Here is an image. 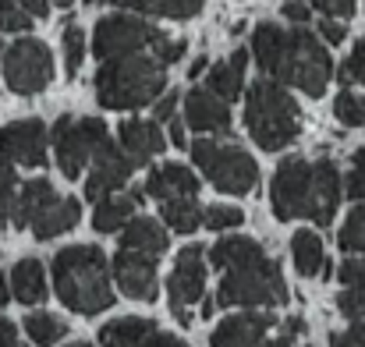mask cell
I'll return each instance as SVG.
<instances>
[{
    "label": "cell",
    "mask_w": 365,
    "mask_h": 347,
    "mask_svg": "<svg viewBox=\"0 0 365 347\" xmlns=\"http://www.w3.org/2000/svg\"><path fill=\"white\" fill-rule=\"evenodd\" d=\"M252 53H255L259 68L266 71V78H273L280 86H294L312 100H319L330 86L334 61H330L327 46L305 25H294V29H284L273 21L255 25Z\"/></svg>",
    "instance_id": "obj_1"
},
{
    "label": "cell",
    "mask_w": 365,
    "mask_h": 347,
    "mask_svg": "<svg viewBox=\"0 0 365 347\" xmlns=\"http://www.w3.org/2000/svg\"><path fill=\"white\" fill-rule=\"evenodd\" d=\"M206 259L213 269L224 273L217 298H213L217 305H238V309L266 305V309H273V305H284L291 298L280 266L262 252L259 241H252L245 234L220 237L206 252Z\"/></svg>",
    "instance_id": "obj_2"
},
{
    "label": "cell",
    "mask_w": 365,
    "mask_h": 347,
    "mask_svg": "<svg viewBox=\"0 0 365 347\" xmlns=\"http://www.w3.org/2000/svg\"><path fill=\"white\" fill-rule=\"evenodd\" d=\"M341 170L334 160H302L287 156L273 170L269 185V206L277 220H312L316 227H327L341 206Z\"/></svg>",
    "instance_id": "obj_3"
},
{
    "label": "cell",
    "mask_w": 365,
    "mask_h": 347,
    "mask_svg": "<svg viewBox=\"0 0 365 347\" xmlns=\"http://www.w3.org/2000/svg\"><path fill=\"white\" fill-rule=\"evenodd\" d=\"M53 291L78 316H100L114 305L110 259L96 244H68L53 255Z\"/></svg>",
    "instance_id": "obj_4"
},
{
    "label": "cell",
    "mask_w": 365,
    "mask_h": 347,
    "mask_svg": "<svg viewBox=\"0 0 365 347\" xmlns=\"http://www.w3.org/2000/svg\"><path fill=\"white\" fill-rule=\"evenodd\" d=\"M167 89V68L149 50H131L100 61L96 100L103 110H142Z\"/></svg>",
    "instance_id": "obj_5"
},
{
    "label": "cell",
    "mask_w": 365,
    "mask_h": 347,
    "mask_svg": "<svg viewBox=\"0 0 365 347\" xmlns=\"http://www.w3.org/2000/svg\"><path fill=\"white\" fill-rule=\"evenodd\" d=\"M245 124H248V135L255 138V145L266 152L287 149L302 135L298 103L273 78H259L245 93Z\"/></svg>",
    "instance_id": "obj_6"
},
{
    "label": "cell",
    "mask_w": 365,
    "mask_h": 347,
    "mask_svg": "<svg viewBox=\"0 0 365 347\" xmlns=\"http://www.w3.org/2000/svg\"><path fill=\"white\" fill-rule=\"evenodd\" d=\"M78 220H82V206H78V199H64V195H57L53 185L43 181V177L25 181V185L18 188V195H14L11 224H14V227H29L39 241L71 231Z\"/></svg>",
    "instance_id": "obj_7"
},
{
    "label": "cell",
    "mask_w": 365,
    "mask_h": 347,
    "mask_svg": "<svg viewBox=\"0 0 365 347\" xmlns=\"http://www.w3.org/2000/svg\"><path fill=\"white\" fill-rule=\"evenodd\" d=\"M195 167L210 177V185L224 195H248L259 185V163L231 142H213V138H199L188 145Z\"/></svg>",
    "instance_id": "obj_8"
},
{
    "label": "cell",
    "mask_w": 365,
    "mask_h": 347,
    "mask_svg": "<svg viewBox=\"0 0 365 347\" xmlns=\"http://www.w3.org/2000/svg\"><path fill=\"white\" fill-rule=\"evenodd\" d=\"M50 142L57 152V163L64 170V177H82V170L89 167V160L96 156V149L103 142H110V131L103 120L96 117H57L50 128Z\"/></svg>",
    "instance_id": "obj_9"
},
{
    "label": "cell",
    "mask_w": 365,
    "mask_h": 347,
    "mask_svg": "<svg viewBox=\"0 0 365 347\" xmlns=\"http://www.w3.org/2000/svg\"><path fill=\"white\" fill-rule=\"evenodd\" d=\"M269 330H273V316H266V312H235L210 333V347H291L294 337L305 333V319L302 316L287 319L280 337H269Z\"/></svg>",
    "instance_id": "obj_10"
},
{
    "label": "cell",
    "mask_w": 365,
    "mask_h": 347,
    "mask_svg": "<svg viewBox=\"0 0 365 347\" xmlns=\"http://www.w3.org/2000/svg\"><path fill=\"white\" fill-rule=\"evenodd\" d=\"M4 78H7V89L14 96H36L43 93L50 82H53V57L46 50V43L25 36L18 39L7 53H4Z\"/></svg>",
    "instance_id": "obj_11"
},
{
    "label": "cell",
    "mask_w": 365,
    "mask_h": 347,
    "mask_svg": "<svg viewBox=\"0 0 365 347\" xmlns=\"http://www.w3.org/2000/svg\"><path fill=\"white\" fill-rule=\"evenodd\" d=\"M206 294V248L202 244H185L178 252V262L167 276V298L170 312L181 326H192V305Z\"/></svg>",
    "instance_id": "obj_12"
},
{
    "label": "cell",
    "mask_w": 365,
    "mask_h": 347,
    "mask_svg": "<svg viewBox=\"0 0 365 347\" xmlns=\"http://www.w3.org/2000/svg\"><path fill=\"white\" fill-rule=\"evenodd\" d=\"M156 39H160V29H153L149 21L135 14H107L93 29V53L107 61V57L131 53V50H149Z\"/></svg>",
    "instance_id": "obj_13"
},
{
    "label": "cell",
    "mask_w": 365,
    "mask_h": 347,
    "mask_svg": "<svg viewBox=\"0 0 365 347\" xmlns=\"http://www.w3.org/2000/svg\"><path fill=\"white\" fill-rule=\"evenodd\" d=\"M0 156L18 167H43L46 163V124L36 117L14 120L0 128Z\"/></svg>",
    "instance_id": "obj_14"
},
{
    "label": "cell",
    "mask_w": 365,
    "mask_h": 347,
    "mask_svg": "<svg viewBox=\"0 0 365 347\" xmlns=\"http://www.w3.org/2000/svg\"><path fill=\"white\" fill-rule=\"evenodd\" d=\"M131 177V160L121 152V145L103 142L96 149V156L89 160V177H86V199L100 202L107 195H114L118 188H124V181Z\"/></svg>",
    "instance_id": "obj_15"
},
{
    "label": "cell",
    "mask_w": 365,
    "mask_h": 347,
    "mask_svg": "<svg viewBox=\"0 0 365 347\" xmlns=\"http://www.w3.org/2000/svg\"><path fill=\"white\" fill-rule=\"evenodd\" d=\"M114 280L131 301H156L160 284H156V259L135 248H121L114 255Z\"/></svg>",
    "instance_id": "obj_16"
},
{
    "label": "cell",
    "mask_w": 365,
    "mask_h": 347,
    "mask_svg": "<svg viewBox=\"0 0 365 347\" xmlns=\"http://www.w3.org/2000/svg\"><path fill=\"white\" fill-rule=\"evenodd\" d=\"M185 120L195 131L220 135V131H231V107L210 89H192L185 96Z\"/></svg>",
    "instance_id": "obj_17"
},
{
    "label": "cell",
    "mask_w": 365,
    "mask_h": 347,
    "mask_svg": "<svg viewBox=\"0 0 365 347\" xmlns=\"http://www.w3.org/2000/svg\"><path fill=\"white\" fill-rule=\"evenodd\" d=\"M163 145H167V138L156 120H124L121 124V152L131 160V167L149 163Z\"/></svg>",
    "instance_id": "obj_18"
},
{
    "label": "cell",
    "mask_w": 365,
    "mask_h": 347,
    "mask_svg": "<svg viewBox=\"0 0 365 347\" xmlns=\"http://www.w3.org/2000/svg\"><path fill=\"white\" fill-rule=\"evenodd\" d=\"M142 195L163 202V199H178V195H199V177L185 167V163H163L145 177Z\"/></svg>",
    "instance_id": "obj_19"
},
{
    "label": "cell",
    "mask_w": 365,
    "mask_h": 347,
    "mask_svg": "<svg viewBox=\"0 0 365 347\" xmlns=\"http://www.w3.org/2000/svg\"><path fill=\"white\" fill-rule=\"evenodd\" d=\"M170 244V234L160 220L153 217H131L121 227V248H135V252H145V255H163Z\"/></svg>",
    "instance_id": "obj_20"
},
{
    "label": "cell",
    "mask_w": 365,
    "mask_h": 347,
    "mask_svg": "<svg viewBox=\"0 0 365 347\" xmlns=\"http://www.w3.org/2000/svg\"><path fill=\"white\" fill-rule=\"evenodd\" d=\"M337 276L344 284V291L337 294V309L348 319H365V255H351Z\"/></svg>",
    "instance_id": "obj_21"
},
{
    "label": "cell",
    "mask_w": 365,
    "mask_h": 347,
    "mask_svg": "<svg viewBox=\"0 0 365 347\" xmlns=\"http://www.w3.org/2000/svg\"><path fill=\"white\" fill-rule=\"evenodd\" d=\"M245 68H248V53H245V50H235L224 64H213V68H210L206 89L217 93L224 103L238 100V96H242V86H245Z\"/></svg>",
    "instance_id": "obj_22"
},
{
    "label": "cell",
    "mask_w": 365,
    "mask_h": 347,
    "mask_svg": "<svg viewBox=\"0 0 365 347\" xmlns=\"http://www.w3.org/2000/svg\"><path fill=\"white\" fill-rule=\"evenodd\" d=\"M142 202V192H124V195H107L100 199L96 213H93V227L100 234H118L135 217V206Z\"/></svg>",
    "instance_id": "obj_23"
},
{
    "label": "cell",
    "mask_w": 365,
    "mask_h": 347,
    "mask_svg": "<svg viewBox=\"0 0 365 347\" xmlns=\"http://www.w3.org/2000/svg\"><path fill=\"white\" fill-rule=\"evenodd\" d=\"M11 298H18L21 305H36L46 298V276H43V262L39 259H21L11 269Z\"/></svg>",
    "instance_id": "obj_24"
},
{
    "label": "cell",
    "mask_w": 365,
    "mask_h": 347,
    "mask_svg": "<svg viewBox=\"0 0 365 347\" xmlns=\"http://www.w3.org/2000/svg\"><path fill=\"white\" fill-rule=\"evenodd\" d=\"M156 330L153 319L145 316H124V319H114L100 330V344L103 347H142L149 341V333Z\"/></svg>",
    "instance_id": "obj_25"
},
{
    "label": "cell",
    "mask_w": 365,
    "mask_h": 347,
    "mask_svg": "<svg viewBox=\"0 0 365 347\" xmlns=\"http://www.w3.org/2000/svg\"><path fill=\"white\" fill-rule=\"evenodd\" d=\"M160 217L174 234H195L202 227V206L195 195H178L160 202Z\"/></svg>",
    "instance_id": "obj_26"
},
{
    "label": "cell",
    "mask_w": 365,
    "mask_h": 347,
    "mask_svg": "<svg viewBox=\"0 0 365 347\" xmlns=\"http://www.w3.org/2000/svg\"><path fill=\"white\" fill-rule=\"evenodd\" d=\"M291 259H294V269L302 276H319L323 273V241L316 231H298L291 237Z\"/></svg>",
    "instance_id": "obj_27"
},
{
    "label": "cell",
    "mask_w": 365,
    "mask_h": 347,
    "mask_svg": "<svg viewBox=\"0 0 365 347\" xmlns=\"http://www.w3.org/2000/svg\"><path fill=\"white\" fill-rule=\"evenodd\" d=\"M118 7L138 11V14H160V18H195L206 0H110Z\"/></svg>",
    "instance_id": "obj_28"
},
{
    "label": "cell",
    "mask_w": 365,
    "mask_h": 347,
    "mask_svg": "<svg viewBox=\"0 0 365 347\" xmlns=\"http://www.w3.org/2000/svg\"><path fill=\"white\" fill-rule=\"evenodd\" d=\"M25 333H29L32 344L53 347L57 341L68 337V323H64L61 316H53V312H32V316L25 319Z\"/></svg>",
    "instance_id": "obj_29"
},
{
    "label": "cell",
    "mask_w": 365,
    "mask_h": 347,
    "mask_svg": "<svg viewBox=\"0 0 365 347\" xmlns=\"http://www.w3.org/2000/svg\"><path fill=\"white\" fill-rule=\"evenodd\" d=\"M61 43H64V68H68V78H75L78 68H82V61H86V32H82L78 25H64Z\"/></svg>",
    "instance_id": "obj_30"
},
{
    "label": "cell",
    "mask_w": 365,
    "mask_h": 347,
    "mask_svg": "<svg viewBox=\"0 0 365 347\" xmlns=\"http://www.w3.org/2000/svg\"><path fill=\"white\" fill-rule=\"evenodd\" d=\"M341 248L344 252H351V255H365V206L359 209H351V217L344 220V227H341Z\"/></svg>",
    "instance_id": "obj_31"
},
{
    "label": "cell",
    "mask_w": 365,
    "mask_h": 347,
    "mask_svg": "<svg viewBox=\"0 0 365 347\" xmlns=\"http://www.w3.org/2000/svg\"><path fill=\"white\" fill-rule=\"evenodd\" d=\"M202 224H206L213 234H224V231L242 227L245 213L238 209V206H206V209H202Z\"/></svg>",
    "instance_id": "obj_32"
},
{
    "label": "cell",
    "mask_w": 365,
    "mask_h": 347,
    "mask_svg": "<svg viewBox=\"0 0 365 347\" xmlns=\"http://www.w3.org/2000/svg\"><path fill=\"white\" fill-rule=\"evenodd\" d=\"M14 195H18V177H14V167H11V163L0 156V231L11 224Z\"/></svg>",
    "instance_id": "obj_33"
},
{
    "label": "cell",
    "mask_w": 365,
    "mask_h": 347,
    "mask_svg": "<svg viewBox=\"0 0 365 347\" xmlns=\"http://www.w3.org/2000/svg\"><path fill=\"white\" fill-rule=\"evenodd\" d=\"M334 114L348 128H365V96H359V93H341L334 100Z\"/></svg>",
    "instance_id": "obj_34"
},
{
    "label": "cell",
    "mask_w": 365,
    "mask_h": 347,
    "mask_svg": "<svg viewBox=\"0 0 365 347\" xmlns=\"http://www.w3.org/2000/svg\"><path fill=\"white\" fill-rule=\"evenodd\" d=\"M0 29L4 32H29L32 18L18 7V0H0Z\"/></svg>",
    "instance_id": "obj_35"
},
{
    "label": "cell",
    "mask_w": 365,
    "mask_h": 347,
    "mask_svg": "<svg viewBox=\"0 0 365 347\" xmlns=\"http://www.w3.org/2000/svg\"><path fill=\"white\" fill-rule=\"evenodd\" d=\"M341 82H344V86H351V82L365 86V39H359L355 50L348 53V61H344V68H341Z\"/></svg>",
    "instance_id": "obj_36"
},
{
    "label": "cell",
    "mask_w": 365,
    "mask_h": 347,
    "mask_svg": "<svg viewBox=\"0 0 365 347\" xmlns=\"http://www.w3.org/2000/svg\"><path fill=\"white\" fill-rule=\"evenodd\" d=\"M348 195L355 202H365V145L351 156V174H348Z\"/></svg>",
    "instance_id": "obj_37"
},
{
    "label": "cell",
    "mask_w": 365,
    "mask_h": 347,
    "mask_svg": "<svg viewBox=\"0 0 365 347\" xmlns=\"http://www.w3.org/2000/svg\"><path fill=\"white\" fill-rule=\"evenodd\" d=\"M330 347H365V323L355 319L348 330L334 333V337H330Z\"/></svg>",
    "instance_id": "obj_38"
},
{
    "label": "cell",
    "mask_w": 365,
    "mask_h": 347,
    "mask_svg": "<svg viewBox=\"0 0 365 347\" xmlns=\"http://www.w3.org/2000/svg\"><path fill=\"white\" fill-rule=\"evenodd\" d=\"M312 7H319L327 18H351L355 14V0H312Z\"/></svg>",
    "instance_id": "obj_39"
},
{
    "label": "cell",
    "mask_w": 365,
    "mask_h": 347,
    "mask_svg": "<svg viewBox=\"0 0 365 347\" xmlns=\"http://www.w3.org/2000/svg\"><path fill=\"white\" fill-rule=\"evenodd\" d=\"M280 11H284V18H287V21H294V25H305V21L312 18V7H309L305 0H284V7H280Z\"/></svg>",
    "instance_id": "obj_40"
},
{
    "label": "cell",
    "mask_w": 365,
    "mask_h": 347,
    "mask_svg": "<svg viewBox=\"0 0 365 347\" xmlns=\"http://www.w3.org/2000/svg\"><path fill=\"white\" fill-rule=\"evenodd\" d=\"M153 103H156V107H153V114L156 117H153V120H170L174 110H178V93H167V89H163Z\"/></svg>",
    "instance_id": "obj_41"
},
{
    "label": "cell",
    "mask_w": 365,
    "mask_h": 347,
    "mask_svg": "<svg viewBox=\"0 0 365 347\" xmlns=\"http://www.w3.org/2000/svg\"><path fill=\"white\" fill-rule=\"evenodd\" d=\"M319 36H323L330 46H337V43H344V36H348V32H344L341 18H323V21H319Z\"/></svg>",
    "instance_id": "obj_42"
},
{
    "label": "cell",
    "mask_w": 365,
    "mask_h": 347,
    "mask_svg": "<svg viewBox=\"0 0 365 347\" xmlns=\"http://www.w3.org/2000/svg\"><path fill=\"white\" fill-rule=\"evenodd\" d=\"M142 347H188V344H185L181 337H174V333H163V330H153V333H149V341H145V344H142Z\"/></svg>",
    "instance_id": "obj_43"
},
{
    "label": "cell",
    "mask_w": 365,
    "mask_h": 347,
    "mask_svg": "<svg viewBox=\"0 0 365 347\" xmlns=\"http://www.w3.org/2000/svg\"><path fill=\"white\" fill-rule=\"evenodd\" d=\"M18 7H21L29 18H46V14H50V0H18Z\"/></svg>",
    "instance_id": "obj_44"
},
{
    "label": "cell",
    "mask_w": 365,
    "mask_h": 347,
    "mask_svg": "<svg viewBox=\"0 0 365 347\" xmlns=\"http://www.w3.org/2000/svg\"><path fill=\"white\" fill-rule=\"evenodd\" d=\"M0 347H25L18 341V330H14L11 319H0Z\"/></svg>",
    "instance_id": "obj_45"
},
{
    "label": "cell",
    "mask_w": 365,
    "mask_h": 347,
    "mask_svg": "<svg viewBox=\"0 0 365 347\" xmlns=\"http://www.w3.org/2000/svg\"><path fill=\"white\" fill-rule=\"evenodd\" d=\"M170 142L178 149H188V131H185V120H174L170 117Z\"/></svg>",
    "instance_id": "obj_46"
},
{
    "label": "cell",
    "mask_w": 365,
    "mask_h": 347,
    "mask_svg": "<svg viewBox=\"0 0 365 347\" xmlns=\"http://www.w3.org/2000/svg\"><path fill=\"white\" fill-rule=\"evenodd\" d=\"M206 64H210V57H195V61L188 64V78H199V75L206 71Z\"/></svg>",
    "instance_id": "obj_47"
},
{
    "label": "cell",
    "mask_w": 365,
    "mask_h": 347,
    "mask_svg": "<svg viewBox=\"0 0 365 347\" xmlns=\"http://www.w3.org/2000/svg\"><path fill=\"white\" fill-rule=\"evenodd\" d=\"M11 301V284H7V276L0 273V305H7Z\"/></svg>",
    "instance_id": "obj_48"
},
{
    "label": "cell",
    "mask_w": 365,
    "mask_h": 347,
    "mask_svg": "<svg viewBox=\"0 0 365 347\" xmlns=\"http://www.w3.org/2000/svg\"><path fill=\"white\" fill-rule=\"evenodd\" d=\"M213 312H217V301L206 298V301H202V316H213Z\"/></svg>",
    "instance_id": "obj_49"
},
{
    "label": "cell",
    "mask_w": 365,
    "mask_h": 347,
    "mask_svg": "<svg viewBox=\"0 0 365 347\" xmlns=\"http://www.w3.org/2000/svg\"><path fill=\"white\" fill-rule=\"evenodd\" d=\"M75 0H50V7H71Z\"/></svg>",
    "instance_id": "obj_50"
},
{
    "label": "cell",
    "mask_w": 365,
    "mask_h": 347,
    "mask_svg": "<svg viewBox=\"0 0 365 347\" xmlns=\"http://www.w3.org/2000/svg\"><path fill=\"white\" fill-rule=\"evenodd\" d=\"M86 4H103V0H86Z\"/></svg>",
    "instance_id": "obj_51"
},
{
    "label": "cell",
    "mask_w": 365,
    "mask_h": 347,
    "mask_svg": "<svg viewBox=\"0 0 365 347\" xmlns=\"http://www.w3.org/2000/svg\"><path fill=\"white\" fill-rule=\"evenodd\" d=\"M71 347H89V344H71Z\"/></svg>",
    "instance_id": "obj_52"
},
{
    "label": "cell",
    "mask_w": 365,
    "mask_h": 347,
    "mask_svg": "<svg viewBox=\"0 0 365 347\" xmlns=\"http://www.w3.org/2000/svg\"><path fill=\"white\" fill-rule=\"evenodd\" d=\"M0 57H4V46H0Z\"/></svg>",
    "instance_id": "obj_53"
}]
</instances>
